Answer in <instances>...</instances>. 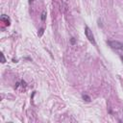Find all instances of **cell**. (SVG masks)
<instances>
[{
  "label": "cell",
  "instance_id": "cell-1",
  "mask_svg": "<svg viewBox=\"0 0 123 123\" xmlns=\"http://www.w3.org/2000/svg\"><path fill=\"white\" fill-rule=\"evenodd\" d=\"M85 36L86 37V38L93 44V45H96V42H95V39H94V36L92 34V31L90 30V28L88 26H86L85 27Z\"/></svg>",
  "mask_w": 123,
  "mask_h": 123
},
{
  "label": "cell",
  "instance_id": "cell-2",
  "mask_svg": "<svg viewBox=\"0 0 123 123\" xmlns=\"http://www.w3.org/2000/svg\"><path fill=\"white\" fill-rule=\"evenodd\" d=\"M108 43L112 49L123 51V42H120L117 40H110V41H108Z\"/></svg>",
  "mask_w": 123,
  "mask_h": 123
},
{
  "label": "cell",
  "instance_id": "cell-3",
  "mask_svg": "<svg viewBox=\"0 0 123 123\" xmlns=\"http://www.w3.org/2000/svg\"><path fill=\"white\" fill-rule=\"evenodd\" d=\"M1 21H2V22H5V24H6L7 26H10V24H11V19H10V17H9L8 15H6V14H3V15L1 16Z\"/></svg>",
  "mask_w": 123,
  "mask_h": 123
},
{
  "label": "cell",
  "instance_id": "cell-4",
  "mask_svg": "<svg viewBox=\"0 0 123 123\" xmlns=\"http://www.w3.org/2000/svg\"><path fill=\"white\" fill-rule=\"evenodd\" d=\"M45 18H46V11H43V12H42V13H41V20H42V21H44V20H45Z\"/></svg>",
  "mask_w": 123,
  "mask_h": 123
},
{
  "label": "cell",
  "instance_id": "cell-5",
  "mask_svg": "<svg viewBox=\"0 0 123 123\" xmlns=\"http://www.w3.org/2000/svg\"><path fill=\"white\" fill-rule=\"evenodd\" d=\"M82 97H83V99H84L85 101H86V102H89V101H90V98H89V96H87V95H86V94H84Z\"/></svg>",
  "mask_w": 123,
  "mask_h": 123
},
{
  "label": "cell",
  "instance_id": "cell-6",
  "mask_svg": "<svg viewBox=\"0 0 123 123\" xmlns=\"http://www.w3.org/2000/svg\"><path fill=\"white\" fill-rule=\"evenodd\" d=\"M43 32H44V29H43V28H40V29H39V33H38V36H39V37L42 36Z\"/></svg>",
  "mask_w": 123,
  "mask_h": 123
},
{
  "label": "cell",
  "instance_id": "cell-7",
  "mask_svg": "<svg viewBox=\"0 0 123 123\" xmlns=\"http://www.w3.org/2000/svg\"><path fill=\"white\" fill-rule=\"evenodd\" d=\"M1 58H2V63H4L5 62H6V60H5V58H4V55L1 53Z\"/></svg>",
  "mask_w": 123,
  "mask_h": 123
},
{
  "label": "cell",
  "instance_id": "cell-8",
  "mask_svg": "<svg viewBox=\"0 0 123 123\" xmlns=\"http://www.w3.org/2000/svg\"><path fill=\"white\" fill-rule=\"evenodd\" d=\"M71 42H72V43H74V42H75V39H74V37H72V38H71Z\"/></svg>",
  "mask_w": 123,
  "mask_h": 123
}]
</instances>
